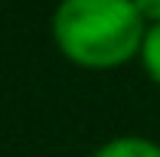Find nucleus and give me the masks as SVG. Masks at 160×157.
<instances>
[{
    "mask_svg": "<svg viewBox=\"0 0 160 157\" xmlns=\"http://www.w3.org/2000/svg\"><path fill=\"white\" fill-rule=\"evenodd\" d=\"M49 33L65 62L108 72L141 56L147 20L134 0H59Z\"/></svg>",
    "mask_w": 160,
    "mask_h": 157,
    "instance_id": "1",
    "label": "nucleus"
},
{
    "mask_svg": "<svg viewBox=\"0 0 160 157\" xmlns=\"http://www.w3.org/2000/svg\"><path fill=\"white\" fill-rule=\"evenodd\" d=\"M92 157H160V144L144 134H118L98 144Z\"/></svg>",
    "mask_w": 160,
    "mask_h": 157,
    "instance_id": "2",
    "label": "nucleus"
},
{
    "mask_svg": "<svg viewBox=\"0 0 160 157\" xmlns=\"http://www.w3.org/2000/svg\"><path fill=\"white\" fill-rule=\"evenodd\" d=\"M137 62H141V69L147 72L150 82L160 85V23H147V33H144Z\"/></svg>",
    "mask_w": 160,
    "mask_h": 157,
    "instance_id": "3",
    "label": "nucleus"
},
{
    "mask_svg": "<svg viewBox=\"0 0 160 157\" xmlns=\"http://www.w3.org/2000/svg\"><path fill=\"white\" fill-rule=\"evenodd\" d=\"M147 23H160V0H134Z\"/></svg>",
    "mask_w": 160,
    "mask_h": 157,
    "instance_id": "4",
    "label": "nucleus"
}]
</instances>
